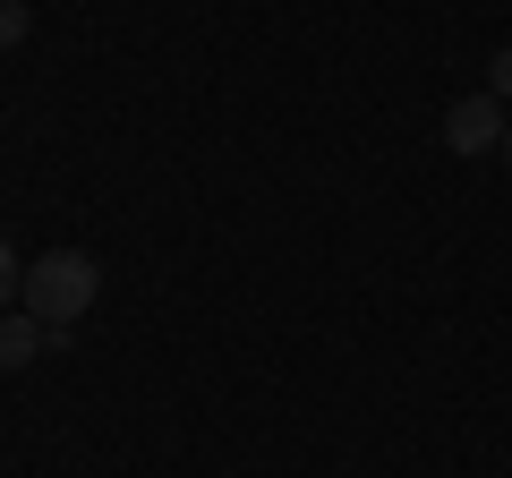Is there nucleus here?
Returning a JSON list of instances; mask_svg holds the SVG:
<instances>
[{
	"mask_svg": "<svg viewBox=\"0 0 512 478\" xmlns=\"http://www.w3.org/2000/svg\"><path fill=\"white\" fill-rule=\"evenodd\" d=\"M94 291H103V274H94V257H77V248H52V257L26 265V316H43V325H77V316L94 308Z\"/></svg>",
	"mask_w": 512,
	"mask_h": 478,
	"instance_id": "obj_1",
	"label": "nucleus"
},
{
	"mask_svg": "<svg viewBox=\"0 0 512 478\" xmlns=\"http://www.w3.org/2000/svg\"><path fill=\"white\" fill-rule=\"evenodd\" d=\"M504 129H512V120H504V94H461V103L444 111V146H453V154H495V146H504Z\"/></svg>",
	"mask_w": 512,
	"mask_h": 478,
	"instance_id": "obj_2",
	"label": "nucleus"
},
{
	"mask_svg": "<svg viewBox=\"0 0 512 478\" xmlns=\"http://www.w3.org/2000/svg\"><path fill=\"white\" fill-rule=\"evenodd\" d=\"M52 342V325H43V316H0V368H26V359H35V350Z\"/></svg>",
	"mask_w": 512,
	"mask_h": 478,
	"instance_id": "obj_3",
	"label": "nucleus"
},
{
	"mask_svg": "<svg viewBox=\"0 0 512 478\" xmlns=\"http://www.w3.org/2000/svg\"><path fill=\"white\" fill-rule=\"evenodd\" d=\"M18 291H26V265H18V248H0V316H9Z\"/></svg>",
	"mask_w": 512,
	"mask_h": 478,
	"instance_id": "obj_4",
	"label": "nucleus"
},
{
	"mask_svg": "<svg viewBox=\"0 0 512 478\" xmlns=\"http://www.w3.org/2000/svg\"><path fill=\"white\" fill-rule=\"evenodd\" d=\"M9 43H26V0H0V52Z\"/></svg>",
	"mask_w": 512,
	"mask_h": 478,
	"instance_id": "obj_5",
	"label": "nucleus"
},
{
	"mask_svg": "<svg viewBox=\"0 0 512 478\" xmlns=\"http://www.w3.org/2000/svg\"><path fill=\"white\" fill-rule=\"evenodd\" d=\"M487 94H512V43H504L495 60H487Z\"/></svg>",
	"mask_w": 512,
	"mask_h": 478,
	"instance_id": "obj_6",
	"label": "nucleus"
},
{
	"mask_svg": "<svg viewBox=\"0 0 512 478\" xmlns=\"http://www.w3.org/2000/svg\"><path fill=\"white\" fill-rule=\"evenodd\" d=\"M504 163H512V129H504Z\"/></svg>",
	"mask_w": 512,
	"mask_h": 478,
	"instance_id": "obj_7",
	"label": "nucleus"
}]
</instances>
